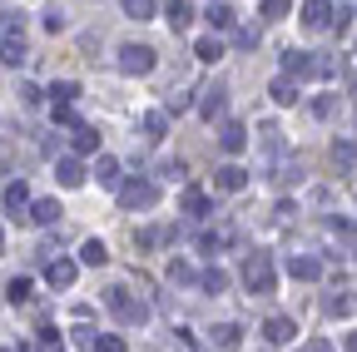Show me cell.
I'll return each mask as SVG.
<instances>
[{
  "label": "cell",
  "mask_w": 357,
  "mask_h": 352,
  "mask_svg": "<svg viewBox=\"0 0 357 352\" xmlns=\"http://www.w3.org/2000/svg\"><path fill=\"white\" fill-rule=\"evenodd\" d=\"M303 25L308 30H328L332 25V5H328V0H308V5H303Z\"/></svg>",
  "instance_id": "cell-11"
},
{
  "label": "cell",
  "mask_w": 357,
  "mask_h": 352,
  "mask_svg": "<svg viewBox=\"0 0 357 352\" xmlns=\"http://www.w3.org/2000/svg\"><path fill=\"white\" fill-rule=\"evenodd\" d=\"M114 199H119V209H154V199H159V189H154V184L149 179H124L119 184V189H114Z\"/></svg>",
  "instance_id": "cell-2"
},
{
  "label": "cell",
  "mask_w": 357,
  "mask_h": 352,
  "mask_svg": "<svg viewBox=\"0 0 357 352\" xmlns=\"http://www.w3.org/2000/svg\"><path fill=\"white\" fill-rule=\"evenodd\" d=\"M332 110H338V99H332V95H318V99H312V114H318V119H328Z\"/></svg>",
  "instance_id": "cell-41"
},
{
  "label": "cell",
  "mask_w": 357,
  "mask_h": 352,
  "mask_svg": "<svg viewBox=\"0 0 357 352\" xmlns=\"http://www.w3.org/2000/svg\"><path fill=\"white\" fill-rule=\"evenodd\" d=\"M164 15H169L174 30H188V25H194V5H188V0H164Z\"/></svg>",
  "instance_id": "cell-15"
},
{
  "label": "cell",
  "mask_w": 357,
  "mask_h": 352,
  "mask_svg": "<svg viewBox=\"0 0 357 352\" xmlns=\"http://www.w3.org/2000/svg\"><path fill=\"white\" fill-rule=\"evenodd\" d=\"M15 30H25V15L5 10V15H0V40H15Z\"/></svg>",
  "instance_id": "cell-28"
},
{
  "label": "cell",
  "mask_w": 357,
  "mask_h": 352,
  "mask_svg": "<svg viewBox=\"0 0 357 352\" xmlns=\"http://www.w3.org/2000/svg\"><path fill=\"white\" fill-rule=\"evenodd\" d=\"M95 179H99V184H110V189H119V184H124L119 159H114V154H99V159H95Z\"/></svg>",
  "instance_id": "cell-14"
},
{
  "label": "cell",
  "mask_w": 357,
  "mask_h": 352,
  "mask_svg": "<svg viewBox=\"0 0 357 352\" xmlns=\"http://www.w3.org/2000/svg\"><path fill=\"white\" fill-rule=\"evenodd\" d=\"M0 352H10V347H0Z\"/></svg>",
  "instance_id": "cell-46"
},
{
  "label": "cell",
  "mask_w": 357,
  "mask_h": 352,
  "mask_svg": "<svg viewBox=\"0 0 357 352\" xmlns=\"http://www.w3.org/2000/svg\"><path fill=\"white\" fill-rule=\"evenodd\" d=\"M268 95H273V105H298V85H293L288 75H278V79H273V85H268Z\"/></svg>",
  "instance_id": "cell-20"
},
{
  "label": "cell",
  "mask_w": 357,
  "mask_h": 352,
  "mask_svg": "<svg viewBox=\"0 0 357 352\" xmlns=\"http://www.w3.org/2000/svg\"><path fill=\"white\" fill-rule=\"evenodd\" d=\"M199 283H204V293H223V288H228V278L219 273V268H208V273H199Z\"/></svg>",
  "instance_id": "cell-33"
},
{
  "label": "cell",
  "mask_w": 357,
  "mask_h": 352,
  "mask_svg": "<svg viewBox=\"0 0 357 352\" xmlns=\"http://www.w3.org/2000/svg\"><path fill=\"white\" fill-rule=\"evenodd\" d=\"M214 189H219V194L248 189V169H238V164H223V169H214Z\"/></svg>",
  "instance_id": "cell-8"
},
{
  "label": "cell",
  "mask_w": 357,
  "mask_h": 352,
  "mask_svg": "<svg viewBox=\"0 0 357 352\" xmlns=\"http://www.w3.org/2000/svg\"><path fill=\"white\" fill-rule=\"evenodd\" d=\"M219 144H223V154H228V159H234V154H243V149H248V124H223Z\"/></svg>",
  "instance_id": "cell-10"
},
{
  "label": "cell",
  "mask_w": 357,
  "mask_h": 352,
  "mask_svg": "<svg viewBox=\"0 0 357 352\" xmlns=\"http://www.w3.org/2000/svg\"><path fill=\"white\" fill-rule=\"evenodd\" d=\"M188 105H194V90H169V110H188Z\"/></svg>",
  "instance_id": "cell-38"
},
{
  "label": "cell",
  "mask_w": 357,
  "mask_h": 352,
  "mask_svg": "<svg viewBox=\"0 0 357 352\" xmlns=\"http://www.w3.org/2000/svg\"><path fill=\"white\" fill-rule=\"evenodd\" d=\"M352 95H357V79H352Z\"/></svg>",
  "instance_id": "cell-45"
},
{
  "label": "cell",
  "mask_w": 357,
  "mask_h": 352,
  "mask_svg": "<svg viewBox=\"0 0 357 352\" xmlns=\"http://www.w3.org/2000/svg\"><path fill=\"white\" fill-rule=\"evenodd\" d=\"M30 218L45 223V229H50V223H60V199H35L30 203Z\"/></svg>",
  "instance_id": "cell-19"
},
{
  "label": "cell",
  "mask_w": 357,
  "mask_h": 352,
  "mask_svg": "<svg viewBox=\"0 0 357 352\" xmlns=\"http://www.w3.org/2000/svg\"><path fill=\"white\" fill-rule=\"evenodd\" d=\"M243 283H248V293H273V258L263 248L243 258Z\"/></svg>",
  "instance_id": "cell-3"
},
{
  "label": "cell",
  "mask_w": 357,
  "mask_h": 352,
  "mask_svg": "<svg viewBox=\"0 0 357 352\" xmlns=\"http://www.w3.org/2000/svg\"><path fill=\"white\" fill-rule=\"evenodd\" d=\"M25 60V40H0V65H20Z\"/></svg>",
  "instance_id": "cell-25"
},
{
  "label": "cell",
  "mask_w": 357,
  "mask_h": 352,
  "mask_svg": "<svg viewBox=\"0 0 357 352\" xmlns=\"http://www.w3.org/2000/svg\"><path fill=\"white\" fill-rule=\"evenodd\" d=\"M223 110H228V90H223V85H204V95H199V114L214 124Z\"/></svg>",
  "instance_id": "cell-6"
},
{
  "label": "cell",
  "mask_w": 357,
  "mask_h": 352,
  "mask_svg": "<svg viewBox=\"0 0 357 352\" xmlns=\"http://www.w3.org/2000/svg\"><path fill=\"white\" fill-rule=\"evenodd\" d=\"M194 55L204 60V65H214V60L223 55V40H219V35H204V40H199V45H194Z\"/></svg>",
  "instance_id": "cell-24"
},
{
  "label": "cell",
  "mask_w": 357,
  "mask_h": 352,
  "mask_svg": "<svg viewBox=\"0 0 357 352\" xmlns=\"http://www.w3.org/2000/svg\"><path fill=\"white\" fill-rule=\"evenodd\" d=\"M95 352H124V338H114V333H104V338H95Z\"/></svg>",
  "instance_id": "cell-40"
},
{
  "label": "cell",
  "mask_w": 357,
  "mask_h": 352,
  "mask_svg": "<svg viewBox=\"0 0 357 352\" xmlns=\"http://www.w3.org/2000/svg\"><path fill=\"white\" fill-rule=\"evenodd\" d=\"M119 70L124 75H149L154 65H159V55H154V45H119Z\"/></svg>",
  "instance_id": "cell-4"
},
{
  "label": "cell",
  "mask_w": 357,
  "mask_h": 352,
  "mask_svg": "<svg viewBox=\"0 0 357 352\" xmlns=\"http://www.w3.org/2000/svg\"><path fill=\"white\" fill-rule=\"evenodd\" d=\"M75 273H79V258H50V263H45V278H50L55 288H70Z\"/></svg>",
  "instance_id": "cell-9"
},
{
  "label": "cell",
  "mask_w": 357,
  "mask_h": 352,
  "mask_svg": "<svg viewBox=\"0 0 357 352\" xmlns=\"http://www.w3.org/2000/svg\"><path fill=\"white\" fill-rule=\"evenodd\" d=\"M75 154H99V129L79 124V129H75Z\"/></svg>",
  "instance_id": "cell-22"
},
{
  "label": "cell",
  "mask_w": 357,
  "mask_h": 352,
  "mask_svg": "<svg viewBox=\"0 0 357 352\" xmlns=\"http://www.w3.org/2000/svg\"><path fill=\"white\" fill-rule=\"evenodd\" d=\"M139 129H144V139H164V134H169V114H164V110H149V114L139 119Z\"/></svg>",
  "instance_id": "cell-17"
},
{
  "label": "cell",
  "mask_w": 357,
  "mask_h": 352,
  "mask_svg": "<svg viewBox=\"0 0 357 352\" xmlns=\"http://www.w3.org/2000/svg\"><path fill=\"white\" fill-rule=\"evenodd\" d=\"M119 5H124V15H130V20H149L159 0H119Z\"/></svg>",
  "instance_id": "cell-27"
},
{
  "label": "cell",
  "mask_w": 357,
  "mask_h": 352,
  "mask_svg": "<svg viewBox=\"0 0 357 352\" xmlns=\"http://www.w3.org/2000/svg\"><path fill=\"white\" fill-rule=\"evenodd\" d=\"M75 95H79L75 79H60V85H50V99H55V105H75Z\"/></svg>",
  "instance_id": "cell-29"
},
{
  "label": "cell",
  "mask_w": 357,
  "mask_h": 352,
  "mask_svg": "<svg viewBox=\"0 0 357 352\" xmlns=\"http://www.w3.org/2000/svg\"><path fill=\"white\" fill-rule=\"evenodd\" d=\"M293 10V0H263V20H283Z\"/></svg>",
  "instance_id": "cell-35"
},
{
  "label": "cell",
  "mask_w": 357,
  "mask_h": 352,
  "mask_svg": "<svg viewBox=\"0 0 357 352\" xmlns=\"http://www.w3.org/2000/svg\"><path fill=\"white\" fill-rule=\"evenodd\" d=\"M169 283H199V273H194V263H184V258H174V263H169Z\"/></svg>",
  "instance_id": "cell-31"
},
{
  "label": "cell",
  "mask_w": 357,
  "mask_h": 352,
  "mask_svg": "<svg viewBox=\"0 0 357 352\" xmlns=\"http://www.w3.org/2000/svg\"><path fill=\"white\" fill-rule=\"evenodd\" d=\"M293 333H298L293 318H268V323H263V338H268V342H293Z\"/></svg>",
  "instance_id": "cell-18"
},
{
  "label": "cell",
  "mask_w": 357,
  "mask_h": 352,
  "mask_svg": "<svg viewBox=\"0 0 357 352\" xmlns=\"http://www.w3.org/2000/svg\"><path fill=\"white\" fill-rule=\"evenodd\" d=\"M347 352H357V333H352V338H347Z\"/></svg>",
  "instance_id": "cell-44"
},
{
  "label": "cell",
  "mask_w": 357,
  "mask_h": 352,
  "mask_svg": "<svg viewBox=\"0 0 357 352\" xmlns=\"http://www.w3.org/2000/svg\"><path fill=\"white\" fill-rule=\"evenodd\" d=\"M10 303H15V307L30 303V278H15V283H10Z\"/></svg>",
  "instance_id": "cell-36"
},
{
  "label": "cell",
  "mask_w": 357,
  "mask_h": 352,
  "mask_svg": "<svg viewBox=\"0 0 357 352\" xmlns=\"http://www.w3.org/2000/svg\"><path fill=\"white\" fill-rule=\"evenodd\" d=\"M234 45L238 50H254L258 45V25H234Z\"/></svg>",
  "instance_id": "cell-32"
},
{
  "label": "cell",
  "mask_w": 357,
  "mask_h": 352,
  "mask_svg": "<svg viewBox=\"0 0 357 352\" xmlns=\"http://www.w3.org/2000/svg\"><path fill=\"white\" fill-rule=\"evenodd\" d=\"M308 352H332V347H328L323 338H312V342H308Z\"/></svg>",
  "instance_id": "cell-42"
},
{
  "label": "cell",
  "mask_w": 357,
  "mask_h": 352,
  "mask_svg": "<svg viewBox=\"0 0 357 352\" xmlns=\"http://www.w3.org/2000/svg\"><path fill=\"white\" fill-rule=\"evenodd\" d=\"M179 209H184L188 218H208V214H214V203H208V194H204V189H184Z\"/></svg>",
  "instance_id": "cell-12"
},
{
  "label": "cell",
  "mask_w": 357,
  "mask_h": 352,
  "mask_svg": "<svg viewBox=\"0 0 357 352\" xmlns=\"http://www.w3.org/2000/svg\"><path fill=\"white\" fill-rule=\"evenodd\" d=\"M214 347H238V327H234V323L214 327Z\"/></svg>",
  "instance_id": "cell-34"
},
{
  "label": "cell",
  "mask_w": 357,
  "mask_h": 352,
  "mask_svg": "<svg viewBox=\"0 0 357 352\" xmlns=\"http://www.w3.org/2000/svg\"><path fill=\"white\" fill-rule=\"evenodd\" d=\"M50 114H55V124H70V129H79V119H75L70 105H50Z\"/></svg>",
  "instance_id": "cell-39"
},
{
  "label": "cell",
  "mask_w": 357,
  "mask_h": 352,
  "mask_svg": "<svg viewBox=\"0 0 357 352\" xmlns=\"http://www.w3.org/2000/svg\"><path fill=\"white\" fill-rule=\"evenodd\" d=\"M30 203H35V199H30V184H25V179H10V184H5V214H10V218H25Z\"/></svg>",
  "instance_id": "cell-5"
},
{
  "label": "cell",
  "mask_w": 357,
  "mask_h": 352,
  "mask_svg": "<svg viewBox=\"0 0 357 352\" xmlns=\"http://www.w3.org/2000/svg\"><path fill=\"white\" fill-rule=\"evenodd\" d=\"M288 273L298 278V283H318V278H323V258H312V253H293V258H288Z\"/></svg>",
  "instance_id": "cell-7"
},
{
  "label": "cell",
  "mask_w": 357,
  "mask_h": 352,
  "mask_svg": "<svg viewBox=\"0 0 357 352\" xmlns=\"http://www.w3.org/2000/svg\"><path fill=\"white\" fill-rule=\"evenodd\" d=\"M0 253H5V223H0Z\"/></svg>",
  "instance_id": "cell-43"
},
{
  "label": "cell",
  "mask_w": 357,
  "mask_h": 352,
  "mask_svg": "<svg viewBox=\"0 0 357 352\" xmlns=\"http://www.w3.org/2000/svg\"><path fill=\"white\" fill-rule=\"evenodd\" d=\"M55 179L65 184V189H79V184H85V164H79L75 154H70V159H60V164H55Z\"/></svg>",
  "instance_id": "cell-13"
},
{
  "label": "cell",
  "mask_w": 357,
  "mask_h": 352,
  "mask_svg": "<svg viewBox=\"0 0 357 352\" xmlns=\"http://www.w3.org/2000/svg\"><path fill=\"white\" fill-rule=\"evenodd\" d=\"M283 75L293 79V75H308V55L303 50H283Z\"/></svg>",
  "instance_id": "cell-26"
},
{
  "label": "cell",
  "mask_w": 357,
  "mask_h": 352,
  "mask_svg": "<svg viewBox=\"0 0 357 352\" xmlns=\"http://www.w3.org/2000/svg\"><path fill=\"white\" fill-rule=\"evenodd\" d=\"M204 20H208L214 30H234V5H228V0H214V5L204 10Z\"/></svg>",
  "instance_id": "cell-16"
},
{
  "label": "cell",
  "mask_w": 357,
  "mask_h": 352,
  "mask_svg": "<svg viewBox=\"0 0 357 352\" xmlns=\"http://www.w3.org/2000/svg\"><path fill=\"white\" fill-rule=\"evenodd\" d=\"M60 347H65V342H60L55 327H40V352H60Z\"/></svg>",
  "instance_id": "cell-37"
},
{
  "label": "cell",
  "mask_w": 357,
  "mask_h": 352,
  "mask_svg": "<svg viewBox=\"0 0 357 352\" xmlns=\"http://www.w3.org/2000/svg\"><path fill=\"white\" fill-rule=\"evenodd\" d=\"M79 263H90V268L110 263V248H104L99 238H85V243H79Z\"/></svg>",
  "instance_id": "cell-21"
},
{
  "label": "cell",
  "mask_w": 357,
  "mask_h": 352,
  "mask_svg": "<svg viewBox=\"0 0 357 352\" xmlns=\"http://www.w3.org/2000/svg\"><path fill=\"white\" fill-rule=\"evenodd\" d=\"M104 307H110V313L124 323V327H139L144 318H149V307H144L134 293H130V288H124V283H114V288H104Z\"/></svg>",
  "instance_id": "cell-1"
},
{
  "label": "cell",
  "mask_w": 357,
  "mask_h": 352,
  "mask_svg": "<svg viewBox=\"0 0 357 352\" xmlns=\"http://www.w3.org/2000/svg\"><path fill=\"white\" fill-rule=\"evenodd\" d=\"M164 238H174V229H139V234H134L139 253H154V243H164Z\"/></svg>",
  "instance_id": "cell-23"
},
{
  "label": "cell",
  "mask_w": 357,
  "mask_h": 352,
  "mask_svg": "<svg viewBox=\"0 0 357 352\" xmlns=\"http://www.w3.org/2000/svg\"><path fill=\"white\" fill-rule=\"evenodd\" d=\"M352 159H357V149H352L347 139H343V144H332V164H338V174H347V169H352Z\"/></svg>",
  "instance_id": "cell-30"
}]
</instances>
